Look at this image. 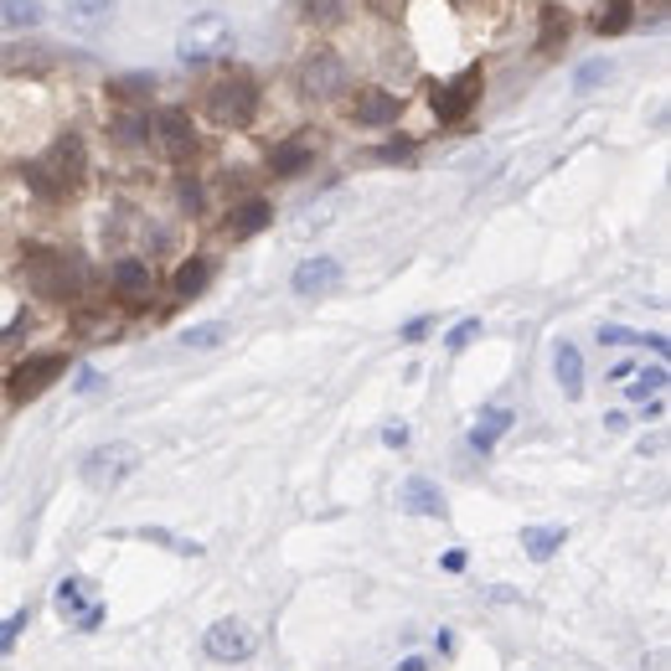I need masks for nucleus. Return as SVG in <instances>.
Listing matches in <instances>:
<instances>
[{
  "mask_svg": "<svg viewBox=\"0 0 671 671\" xmlns=\"http://www.w3.org/2000/svg\"><path fill=\"white\" fill-rule=\"evenodd\" d=\"M109 279H114V290L124 300H139L145 290H150V264H145V258H119Z\"/></svg>",
  "mask_w": 671,
  "mask_h": 671,
  "instance_id": "18",
  "label": "nucleus"
},
{
  "mask_svg": "<svg viewBox=\"0 0 671 671\" xmlns=\"http://www.w3.org/2000/svg\"><path fill=\"white\" fill-rule=\"evenodd\" d=\"M150 139H156V150L171 160V166H186V160H197V150H202L197 124H192L186 109H160V114L150 119Z\"/></svg>",
  "mask_w": 671,
  "mask_h": 671,
  "instance_id": "8",
  "label": "nucleus"
},
{
  "mask_svg": "<svg viewBox=\"0 0 671 671\" xmlns=\"http://www.w3.org/2000/svg\"><path fill=\"white\" fill-rule=\"evenodd\" d=\"M269 218H274V207L264 197H248V202H237L233 212H228V222H222V237H233V243H243V237H254L269 228Z\"/></svg>",
  "mask_w": 671,
  "mask_h": 671,
  "instance_id": "12",
  "label": "nucleus"
},
{
  "mask_svg": "<svg viewBox=\"0 0 671 671\" xmlns=\"http://www.w3.org/2000/svg\"><path fill=\"white\" fill-rule=\"evenodd\" d=\"M335 284H341V264H335V258H305L295 269V295H305V300L326 295Z\"/></svg>",
  "mask_w": 671,
  "mask_h": 671,
  "instance_id": "13",
  "label": "nucleus"
},
{
  "mask_svg": "<svg viewBox=\"0 0 671 671\" xmlns=\"http://www.w3.org/2000/svg\"><path fill=\"white\" fill-rule=\"evenodd\" d=\"M589 26L599 32V37H620V32H631L635 26V0H594Z\"/></svg>",
  "mask_w": 671,
  "mask_h": 671,
  "instance_id": "14",
  "label": "nucleus"
},
{
  "mask_svg": "<svg viewBox=\"0 0 671 671\" xmlns=\"http://www.w3.org/2000/svg\"><path fill=\"white\" fill-rule=\"evenodd\" d=\"M62 5H68V26H73V32H83V37L103 32V26H109V16H114V0H62Z\"/></svg>",
  "mask_w": 671,
  "mask_h": 671,
  "instance_id": "15",
  "label": "nucleus"
},
{
  "mask_svg": "<svg viewBox=\"0 0 671 671\" xmlns=\"http://www.w3.org/2000/svg\"><path fill=\"white\" fill-rule=\"evenodd\" d=\"M367 11H373V16H382V21H393L398 11H403V0H367Z\"/></svg>",
  "mask_w": 671,
  "mask_h": 671,
  "instance_id": "32",
  "label": "nucleus"
},
{
  "mask_svg": "<svg viewBox=\"0 0 671 671\" xmlns=\"http://www.w3.org/2000/svg\"><path fill=\"white\" fill-rule=\"evenodd\" d=\"M41 47H0V68L11 73V68H41L47 58H37Z\"/></svg>",
  "mask_w": 671,
  "mask_h": 671,
  "instance_id": "26",
  "label": "nucleus"
},
{
  "mask_svg": "<svg viewBox=\"0 0 671 671\" xmlns=\"http://www.w3.org/2000/svg\"><path fill=\"white\" fill-rule=\"evenodd\" d=\"M207 114H212V124H222V130H243V124H254L258 114V83L248 78V73H228V78H218L212 88H207Z\"/></svg>",
  "mask_w": 671,
  "mask_h": 671,
  "instance_id": "2",
  "label": "nucleus"
},
{
  "mask_svg": "<svg viewBox=\"0 0 671 671\" xmlns=\"http://www.w3.org/2000/svg\"><path fill=\"white\" fill-rule=\"evenodd\" d=\"M398 501H403L408 512H429V516H444V496H439V486H429L424 475H414V480H403V491H398Z\"/></svg>",
  "mask_w": 671,
  "mask_h": 671,
  "instance_id": "19",
  "label": "nucleus"
},
{
  "mask_svg": "<svg viewBox=\"0 0 671 671\" xmlns=\"http://www.w3.org/2000/svg\"><path fill=\"white\" fill-rule=\"evenodd\" d=\"M207 284H212V258H202V254H197V258H186V264L176 269V279H171L176 300H197Z\"/></svg>",
  "mask_w": 671,
  "mask_h": 671,
  "instance_id": "17",
  "label": "nucleus"
},
{
  "mask_svg": "<svg viewBox=\"0 0 671 671\" xmlns=\"http://www.w3.org/2000/svg\"><path fill=\"white\" fill-rule=\"evenodd\" d=\"M295 83L305 99H341L352 88V68H346V58H335L331 47H316L310 58L300 62Z\"/></svg>",
  "mask_w": 671,
  "mask_h": 671,
  "instance_id": "5",
  "label": "nucleus"
},
{
  "mask_svg": "<svg viewBox=\"0 0 671 671\" xmlns=\"http://www.w3.org/2000/svg\"><path fill=\"white\" fill-rule=\"evenodd\" d=\"M377 156H382V160H398V156H408V139H403V145H382Z\"/></svg>",
  "mask_w": 671,
  "mask_h": 671,
  "instance_id": "34",
  "label": "nucleus"
},
{
  "mask_svg": "<svg viewBox=\"0 0 671 671\" xmlns=\"http://www.w3.org/2000/svg\"><path fill=\"white\" fill-rule=\"evenodd\" d=\"M507 429H512V414H507V408H491V414H480V424H475V450H491L496 439L507 435Z\"/></svg>",
  "mask_w": 671,
  "mask_h": 671,
  "instance_id": "22",
  "label": "nucleus"
},
{
  "mask_svg": "<svg viewBox=\"0 0 671 671\" xmlns=\"http://www.w3.org/2000/svg\"><path fill=\"white\" fill-rule=\"evenodd\" d=\"M26 279L41 300H78L83 290V264L68 254H52V248H32L26 254Z\"/></svg>",
  "mask_w": 671,
  "mask_h": 671,
  "instance_id": "3",
  "label": "nucleus"
},
{
  "mask_svg": "<svg viewBox=\"0 0 671 671\" xmlns=\"http://www.w3.org/2000/svg\"><path fill=\"white\" fill-rule=\"evenodd\" d=\"M176 52H181V62H212V58H222V52H233V21L222 16V11L192 16L181 26Z\"/></svg>",
  "mask_w": 671,
  "mask_h": 671,
  "instance_id": "4",
  "label": "nucleus"
},
{
  "mask_svg": "<svg viewBox=\"0 0 671 671\" xmlns=\"http://www.w3.org/2000/svg\"><path fill=\"white\" fill-rule=\"evenodd\" d=\"M527 542H533V558H548L553 553V542H563V533H533Z\"/></svg>",
  "mask_w": 671,
  "mask_h": 671,
  "instance_id": "31",
  "label": "nucleus"
},
{
  "mask_svg": "<svg viewBox=\"0 0 671 671\" xmlns=\"http://www.w3.org/2000/svg\"><path fill=\"white\" fill-rule=\"evenodd\" d=\"M228 341V326L222 320H212V326H192V331H181V346H192V352H212V346H222Z\"/></svg>",
  "mask_w": 671,
  "mask_h": 671,
  "instance_id": "23",
  "label": "nucleus"
},
{
  "mask_svg": "<svg viewBox=\"0 0 671 671\" xmlns=\"http://www.w3.org/2000/svg\"><path fill=\"white\" fill-rule=\"evenodd\" d=\"M26 186L37 192V197H47V202H62V197H73L83 181H88V145H83V135H58L47 150H41L26 171Z\"/></svg>",
  "mask_w": 671,
  "mask_h": 671,
  "instance_id": "1",
  "label": "nucleus"
},
{
  "mask_svg": "<svg viewBox=\"0 0 671 671\" xmlns=\"http://www.w3.org/2000/svg\"><path fill=\"white\" fill-rule=\"evenodd\" d=\"M610 78V62H589V68H578V88H594V83Z\"/></svg>",
  "mask_w": 671,
  "mask_h": 671,
  "instance_id": "30",
  "label": "nucleus"
},
{
  "mask_svg": "<svg viewBox=\"0 0 671 671\" xmlns=\"http://www.w3.org/2000/svg\"><path fill=\"white\" fill-rule=\"evenodd\" d=\"M62 373H68V356H62V352H32L26 362H16V367H11V377H5V393H11V403H32V398L47 393Z\"/></svg>",
  "mask_w": 671,
  "mask_h": 671,
  "instance_id": "7",
  "label": "nucleus"
},
{
  "mask_svg": "<svg viewBox=\"0 0 671 671\" xmlns=\"http://www.w3.org/2000/svg\"><path fill=\"white\" fill-rule=\"evenodd\" d=\"M573 21L563 5H542V21H537V52L542 58H553V52H563V41H569Z\"/></svg>",
  "mask_w": 671,
  "mask_h": 671,
  "instance_id": "16",
  "label": "nucleus"
},
{
  "mask_svg": "<svg viewBox=\"0 0 671 671\" xmlns=\"http://www.w3.org/2000/svg\"><path fill=\"white\" fill-rule=\"evenodd\" d=\"M114 139L124 145V150H135L139 139H150V119H139V114L114 119Z\"/></svg>",
  "mask_w": 671,
  "mask_h": 671,
  "instance_id": "25",
  "label": "nucleus"
},
{
  "mask_svg": "<svg viewBox=\"0 0 671 671\" xmlns=\"http://www.w3.org/2000/svg\"><path fill=\"white\" fill-rule=\"evenodd\" d=\"M480 88H486V73H480V68H465L460 78L435 83L429 94H435V114H439V124H460V119H465V114L475 109V103H480Z\"/></svg>",
  "mask_w": 671,
  "mask_h": 671,
  "instance_id": "9",
  "label": "nucleus"
},
{
  "mask_svg": "<svg viewBox=\"0 0 671 671\" xmlns=\"http://www.w3.org/2000/svg\"><path fill=\"white\" fill-rule=\"evenodd\" d=\"M310 156H316V145H310V139H284V145H274L269 166H274V176H300V171L310 166Z\"/></svg>",
  "mask_w": 671,
  "mask_h": 671,
  "instance_id": "20",
  "label": "nucleus"
},
{
  "mask_svg": "<svg viewBox=\"0 0 671 671\" xmlns=\"http://www.w3.org/2000/svg\"><path fill=\"white\" fill-rule=\"evenodd\" d=\"M480 331V320H460V326H454L450 331V341H444V346H450V352H460V346H471V335Z\"/></svg>",
  "mask_w": 671,
  "mask_h": 671,
  "instance_id": "29",
  "label": "nucleus"
},
{
  "mask_svg": "<svg viewBox=\"0 0 671 671\" xmlns=\"http://www.w3.org/2000/svg\"><path fill=\"white\" fill-rule=\"evenodd\" d=\"M553 373H558V382H563V393L569 398L584 393V362H578V346H573V341H558Z\"/></svg>",
  "mask_w": 671,
  "mask_h": 671,
  "instance_id": "21",
  "label": "nucleus"
},
{
  "mask_svg": "<svg viewBox=\"0 0 671 671\" xmlns=\"http://www.w3.org/2000/svg\"><path fill=\"white\" fill-rule=\"evenodd\" d=\"M0 16H5V26H37L41 0H0Z\"/></svg>",
  "mask_w": 671,
  "mask_h": 671,
  "instance_id": "24",
  "label": "nucleus"
},
{
  "mask_svg": "<svg viewBox=\"0 0 671 671\" xmlns=\"http://www.w3.org/2000/svg\"><path fill=\"white\" fill-rule=\"evenodd\" d=\"M135 471H139V444L114 439V444H99V450L83 460V486H94V491H114V486H124Z\"/></svg>",
  "mask_w": 671,
  "mask_h": 671,
  "instance_id": "6",
  "label": "nucleus"
},
{
  "mask_svg": "<svg viewBox=\"0 0 671 671\" xmlns=\"http://www.w3.org/2000/svg\"><path fill=\"white\" fill-rule=\"evenodd\" d=\"M403 114V99L388 94V88H356L352 99V119L356 124H367V130H382V124H393Z\"/></svg>",
  "mask_w": 671,
  "mask_h": 671,
  "instance_id": "11",
  "label": "nucleus"
},
{
  "mask_svg": "<svg viewBox=\"0 0 671 671\" xmlns=\"http://www.w3.org/2000/svg\"><path fill=\"white\" fill-rule=\"evenodd\" d=\"M661 382H667V367H651V373H640V382H635V388H631V398L661 393Z\"/></svg>",
  "mask_w": 671,
  "mask_h": 671,
  "instance_id": "28",
  "label": "nucleus"
},
{
  "mask_svg": "<svg viewBox=\"0 0 671 671\" xmlns=\"http://www.w3.org/2000/svg\"><path fill=\"white\" fill-rule=\"evenodd\" d=\"M254 646L258 640L243 620H218V625L207 631V656H212V661H248Z\"/></svg>",
  "mask_w": 671,
  "mask_h": 671,
  "instance_id": "10",
  "label": "nucleus"
},
{
  "mask_svg": "<svg viewBox=\"0 0 671 671\" xmlns=\"http://www.w3.org/2000/svg\"><path fill=\"white\" fill-rule=\"evenodd\" d=\"M181 202H186L192 212H197V207H202V186H197V181H186V186H181Z\"/></svg>",
  "mask_w": 671,
  "mask_h": 671,
  "instance_id": "33",
  "label": "nucleus"
},
{
  "mask_svg": "<svg viewBox=\"0 0 671 671\" xmlns=\"http://www.w3.org/2000/svg\"><path fill=\"white\" fill-rule=\"evenodd\" d=\"M341 5H346V0H305V16L310 21H335L341 16Z\"/></svg>",
  "mask_w": 671,
  "mask_h": 671,
  "instance_id": "27",
  "label": "nucleus"
}]
</instances>
